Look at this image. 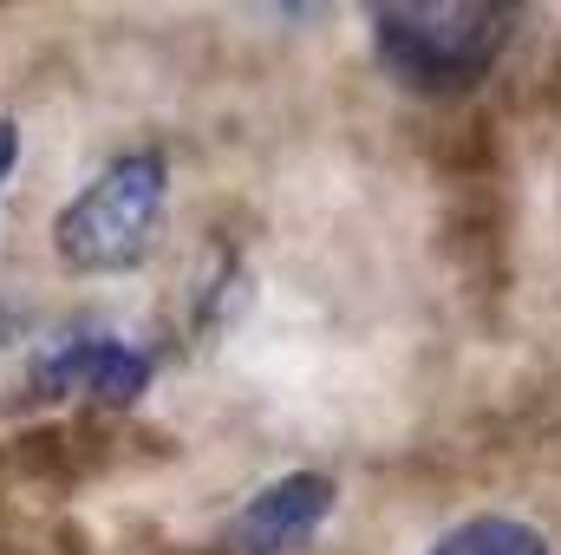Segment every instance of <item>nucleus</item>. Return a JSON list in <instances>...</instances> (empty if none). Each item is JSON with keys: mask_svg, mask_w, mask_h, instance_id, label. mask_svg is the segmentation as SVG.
<instances>
[{"mask_svg": "<svg viewBox=\"0 0 561 555\" xmlns=\"http://www.w3.org/2000/svg\"><path fill=\"white\" fill-rule=\"evenodd\" d=\"M170 223V157L131 144L105 157L53 216V256L72 275H131L157 256Z\"/></svg>", "mask_w": 561, "mask_h": 555, "instance_id": "obj_2", "label": "nucleus"}, {"mask_svg": "<svg viewBox=\"0 0 561 555\" xmlns=\"http://www.w3.org/2000/svg\"><path fill=\"white\" fill-rule=\"evenodd\" d=\"M7 333H13V314H7V307H0V340H7Z\"/></svg>", "mask_w": 561, "mask_h": 555, "instance_id": "obj_8", "label": "nucleus"}, {"mask_svg": "<svg viewBox=\"0 0 561 555\" xmlns=\"http://www.w3.org/2000/svg\"><path fill=\"white\" fill-rule=\"evenodd\" d=\"M150 386V353L125 333H66L33 360V393L39 399H85L105 412L138 406Z\"/></svg>", "mask_w": 561, "mask_h": 555, "instance_id": "obj_3", "label": "nucleus"}, {"mask_svg": "<svg viewBox=\"0 0 561 555\" xmlns=\"http://www.w3.org/2000/svg\"><path fill=\"white\" fill-rule=\"evenodd\" d=\"M287 20H313V13H327V0H275Z\"/></svg>", "mask_w": 561, "mask_h": 555, "instance_id": "obj_7", "label": "nucleus"}, {"mask_svg": "<svg viewBox=\"0 0 561 555\" xmlns=\"http://www.w3.org/2000/svg\"><path fill=\"white\" fill-rule=\"evenodd\" d=\"M340 484L327 471H287L268 490H255L236 523H229V555H294L320 536V523L333 517Z\"/></svg>", "mask_w": 561, "mask_h": 555, "instance_id": "obj_4", "label": "nucleus"}, {"mask_svg": "<svg viewBox=\"0 0 561 555\" xmlns=\"http://www.w3.org/2000/svg\"><path fill=\"white\" fill-rule=\"evenodd\" d=\"M424 555H556L549 536L529 523V517H510V510H477L463 523H450Z\"/></svg>", "mask_w": 561, "mask_h": 555, "instance_id": "obj_5", "label": "nucleus"}, {"mask_svg": "<svg viewBox=\"0 0 561 555\" xmlns=\"http://www.w3.org/2000/svg\"><path fill=\"white\" fill-rule=\"evenodd\" d=\"M523 0H366V39L412 99L477 92L516 46Z\"/></svg>", "mask_w": 561, "mask_h": 555, "instance_id": "obj_1", "label": "nucleus"}, {"mask_svg": "<svg viewBox=\"0 0 561 555\" xmlns=\"http://www.w3.org/2000/svg\"><path fill=\"white\" fill-rule=\"evenodd\" d=\"M13 170H20V125H13V118L0 112V196H7Z\"/></svg>", "mask_w": 561, "mask_h": 555, "instance_id": "obj_6", "label": "nucleus"}]
</instances>
